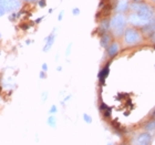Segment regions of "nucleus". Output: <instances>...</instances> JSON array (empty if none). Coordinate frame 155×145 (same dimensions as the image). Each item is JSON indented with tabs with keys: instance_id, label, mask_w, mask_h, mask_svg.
<instances>
[{
	"instance_id": "nucleus-1",
	"label": "nucleus",
	"mask_w": 155,
	"mask_h": 145,
	"mask_svg": "<svg viewBox=\"0 0 155 145\" xmlns=\"http://www.w3.org/2000/svg\"><path fill=\"white\" fill-rule=\"evenodd\" d=\"M131 9L141 18V19L150 21L154 17V9L144 2H134L131 5Z\"/></svg>"
},
{
	"instance_id": "nucleus-2",
	"label": "nucleus",
	"mask_w": 155,
	"mask_h": 145,
	"mask_svg": "<svg viewBox=\"0 0 155 145\" xmlns=\"http://www.w3.org/2000/svg\"><path fill=\"white\" fill-rule=\"evenodd\" d=\"M126 18L122 13H117L110 20V28L113 30L114 36L121 37L124 36V32L126 30Z\"/></svg>"
},
{
	"instance_id": "nucleus-3",
	"label": "nucleus",
	"mask_w": 155,
	"mask_h": 145,
	"mask_svg": "<svg viewBox=\"0 0 155 145\" xmlns=\"http://www.w3.org/2000/svg\"><path fill=\"white\" fill-rule=\"evenodd\" d=\"M141 40H142L141 33L136 29L130 28V29L125 30V32H124V42H125L126 44L134 45V44H136V43H140Z\"/></svg>"
},
{
	"instance_id": "nucleus-4",
	"label": "nucleus",
	"mask_w": 155,
	"mask_h": 145,
	"mask_svg": "<svg viewBox=\"0 0 155 145\" xmlns=\"http://www.w3.org/2000/svg\"><path fill=\"white\" fill-rule=\"evenodd\" d=\"M152 135L149 132H143L131 140V145H151Z\"/></svg>"
},
{
	"instance_id": "nucleus-5",
	"label": "nucleus",
	"mask_w": 155,
	"mask_h": 145,
	"mask_svg": "<svg viewBox=\"0 0 155 145\" xmlns=\"http://www.w3.org/2000/svg\"><path fill=\"white\" fill-rule=\"evenodd\" d=\"M127 20H129V22L131 23L132 26L141 27V28H143V27L146 26V25L149 23V21H145V20L141 19V18H140L135 12L131 13V15L129 16V18H127Z\"/></svg>"
},
{
	"instance_id": "nucleus-6",
	"label": "nucleus",
	"mask_w": 155,
	"mask_h": 145,
	"mask_svg": "<svg viewBox=\"0 0 155 145\" xmlns=\"http://www.w3.org/2000/svg\"><path fill=\"white\" fill-rule=\"evenodd\" d=\"M20 6H21L20 0H8L2 7L5 8L6 11H15L18 8H20Z\"/></svg>"
},
{
	"instance_id": "nucleus-7",
	"label": "nucleus",
	"mask_w": 155,
	"mask_h": 145,
	"mask_svg": "<svg viewBox=\"0 0 155 145\" xmlns=\"http://www.w3.org/2000/svg\"><path fill=\"white\" fill-rule=\"evenodd\" d=\"M142 31H143V33H145L147 36H151V35L155 31V17H153L152 19L150 20L149 23H147L146 26L143 27Z\"/></svg>"
},
{
	"instance_id": "nucleus-8",
	"label": "nucleus",
	"mask_w": 155,
	"mask_h": 145,
	"mask_svg": "<svg viewBox=\"0 0 155 145\" xmlns=\"http://www.w3.org/2000/svg\"><path fill=\"white\" fill-rule=\"evenodd\" d=\"M119 50H120V45L117 44L116 42H113V43H111V44L107 47V54H109V57L113 58V57H115V55L117 54Z\"/></svg>"
},
{
	"instance_id": "nucleus-9",
	"label": "nucleus",
	"mask_w": 155,
	"mask_h": 145,
	"mask_svg": "<svg viewBox=\"0 0 155 145\" xmlns=\"http://www.w3.org/2000/svg\"><path fill=\"white\" fill-rule=\"evenodd\" d=\"M110 30V20H102L100 22V26H99V32L102 33V35H105Z\"/></svg>"
},
{
	"instance_id": "nucleus-10",
	"label": "nucleus",
	"mask_w": 155,
	"mask_h": 145,
	"mask_svg": "<svg viewBox=\"0 0 155 145\" xmlns=\"http://www.w3.org/2000/svg\"><path fill=\"white\" fill-rule=\"evenodd\" d=\"M129 8V2L125 1V0H122V1H120L115 7V11L117 13H122V12H125L126 10Z\"/></svg>"
},
{
	"instance_id": "nucleus-11",
	"label": "nucleus",
	"mask_w": 155,
	"mask_h": 145,
	"mask_svg": "<svg viewBox=\"0 0 155 145\" xmlns=\"http://www.w3.org/2000/svg\"><path fill=\"white\" fill-rule=\"evenodd\" d=\"M53 42H54V33L52 32L50 36L48 37V38L45 39V49H43V51L47 52L50 50V48L52 47V44H53Z\"/></svg>"
},
{
	"instance_id": "nucleus-12",
	"label": "nucleus",
	"mask_w": 155,
	"mask_h": 145,
	"mask_svg": "<svg viewBox=\"0 0 155 145\" xmlns=\"http://www.w3.org/2000/svg\"><path fill=\"white\" fill-rule=\"evenodd\" d=\"M111 42V36H109L107 33L103 35V36L101 37V41H100V44L103 47V48H107L109 44H110Z\"/></svg>"
},
{
	"instance_id": "nucleus-13",
	"label": "nucleus",
	"mask_w": 155,
	"mask_h": 145,
	"mask_svg": "<svg viewBox=\"0 0 155 145\" xmlns=\"http://www.w3.org/2000/svg\"><path fill=\"white\" fill-rule=\"evenodd\" d=\"M107 74H109V64L105 65V67L100 71V73H99V79H100V81L102 83H104V80L107 79Z\"/></svg>"
},
{
	"instance_id": "nucleus-14",
	"label": "nucleus",
	"mask_w": 155,
	"mask_h": 145,
	"mask_svg": "<svg viewBox=\"0 0 155 145\" xmlns=\"http://www.w3.org/2000/svg\"><path fill=\"white\" fill-rule=\"evenodd\" d=\"M144 130H145V132H151V131H154V130H155V119L151 120L147 124H145V125H144Z\"/></svg>"
},
{
	"instance_id": "nucleus-15",
	"label": "nucleus",
	"mask_w": 155,
	"mask_h": 145,
	"mask_svg": "<svg viewBox=\"0 0 155 145\" xmlns=\"http://www.w3.org/2000/svg\"><path fill=\"white\" fill-rule=\"evenodd\" d=\"M48 124L51 126V127H55V126H57V120H55L54 116H50V117H49Z\"/></svg>"
},
{
	"instance_id": "nucleus-16",
	"label": "nucleus",
	"mask_w": 155,
	"mask_h": 145,
	"mask_svg": "<svg viewBox=\"0 0 155 145\" xmlns=\"http://www.w3.org/2000/svg\"><path fill=\"white\" fill-rule=\"evenodd\" d=\"M83 120H84V122L87 123V124L92 123V117H91L90 115H87V113H84V114H83Z\"/></svg>"
},
{
	"instance_id": "nucleus-17",
	"label": "nucleus",
	"mask_w": 155,
	"mask_h": 145,
	"mask_svg": "<svg viewBox=\"0 0 155 145\" xmlns=\"http://www.w3.org/2000/svg\"><path fill=\"white\" fill-rule=\"evenodd\" d=\"M55 112H57V107H55V105H52V107H50V113H51V114H54Z\"/></svg>"
},
{
	"instance_id": "nucleus-18",
	"label": "nucleus",
	"mask_w": 155,
	"mask_h": 145,
	"mask_svg": "<svg viewBox=\"0 0 155 145\" xmlns=\"http://www.w3.org/2000/svg\"><path fill=\"white\" fill-rule=\"evenodd\" d=\"M6 12V10H5V8H3L2 6H1V5H0V17L2 16L3 13Z\"/></svg>"
},
{
	"instance_id": "nucleus-19",
	"label": "nucleus",
	"mask_w": 155,
	"mask_h": 145,
	"mask_svg": "<svg viewBox=\"0 0 155 145\" xmlns=\"http://www.w3.org/2000/svg\"><path fill=\"white\" fill-rule=\"evenodd\" d=\"M72 12H73V15H74V16H78V15H79V12H80V10L78 9V8H74V9L72 10Z\"/></svg>"
},
{
	"instance_id": "nucleus-20",
	"label": "nucleus",
	"mask_w": 155,
	"mask_h": 145,
	"mask_svg": "<svg viewBox=\"0 0 155 145\" xmlns=\"http://www.w3.org/2000/svg\"><path fill=\"white\" fill-rule=\"evenodd\" d=\"M39 6L45 7V0H40V1H39Z\"/></svg>"
},
{
	"instance_id": "nucleus-21",
	"label": "nucleus",
	"mask_w": 155,
	"mask_h": 145,
	"mask_svg": "<svg viewBox=\"0 0 155 145\" xmlns=\"http://www.w3.org/2000/svg\"><path fill=\"white\" fill-rule=\"evenodd\" d=\"M150 115L152 116V117H155V107H154V109L152 110V112L150 113Z\"/></svg>"
},
{
	"instance_id": "nucleus-22",
	"label": "nucleus",
	"mask_w": 155,
	"mask_h": 145,
	"mask_svg": "<svg viewBox=\"0 0 155 145\" xmlns=\"http://www.w3.org/2000/svg\"><path fill=\"white\" fill-rule=\"evenodd\" d=\"M47 69H48V67H47V64H45V63H43V64H42V70H43V71H45Z\"/></svg>"
},
{
	"instance_id": "nucleus-23",
	"label": "nucleus",
	"mask_w": 155,
	"mask_h": 145,
	"mask_svg": "<svg viewBox=\"0 0 155 145\" xmlns=\"http://www.w3.org/2000/svg\"><path fill=\"white\" fill-rule=\"evenodd\" d=\"M62 17H63V11H61V12H60V15H59V20H61Z\"/></svg>"
},
{
	"instance_id": "nucleus-24",
	"label": "nucleus",
	"mask_w": 155,
	"mask_h": 145,
	"mask_svg": "<svg viewBox=\"0 0 155 145\" xmlns=\"http://www.w3.org/2000/svg\"><path fill=\"white\" fill-rule=\"evenodd\" d=\"M7 1H8V0H0V3H1V6H3V5L7 2Z\"/></svg>"
},
{
	"instance_id": "nucleus-25",
	"label": "nucleus",
	"mask_w": 155,
	"mask_h": 145,
	"mask_svg": "<svg viewBox=\"0 0 155 145\" xmlns=\"http://www.w3.org/2000/svg\"><path fill=\"white\" fill-rule=\"evenodd\" d=\"M40 77H41V79H43V77H45V74L43 73V72H41V73H40Z\"/></svg>"
},
{
	"instance_id": "nucleus-26",
	"label": "nucleus",
	"mask_w": 155,
	"mask_h": 145,
	"mask_svg": "<svg viewBox=\"0 0 155 145\" xmlns=\"http://www.w3.org/2000/svg\"><path fill=\"white\" fill-rule=\"evenodd\" d=\"M135 1H136V2H137V1H140V0H135Z\"/></svg>"
},
{
	"instance_id": "nucleus-27",
	"label": "nucleus",
	"mask_w": 155,
	"mask_h": 145,
	"mask_svg": "<svg viewBox=\"0 0 155 145\" xmlns=\"http://www.w3.org/2000/svg\"><path fill=\"white\" fill-rule=\"evenodd\" d=\"M121 145H125V144H121Z\"/></svg>"
},
{
	"instance_id": "nucleus-28",
	"label": "nucleus",
	"mask_w": 155,
	"mask_h": 145,
	"mask_svg": "<svg viewBox=\"0 0 155 145\" xmlns=\"http://www.w3.org/2000/svg\"><path fill=\"white\" fill-rule=\"evenodd\" d=\"M28 1H31V0H28Z\"/></svg>"
},
{
	"instance_id": "nucleus-29",
	"label": "nucleus",
	"mask_w": 155,
	"mask_h": 145,
	"mask_svg": "<svg viewBox=\"0 0 155 145\" xmlns=\"http://www.w3.org/2000/svg\"><path fill=\"white\" fill-rule=\"evenodd\" d=\"M152 1H155V0H152Z\"/></svg>"
}]
</instances>
